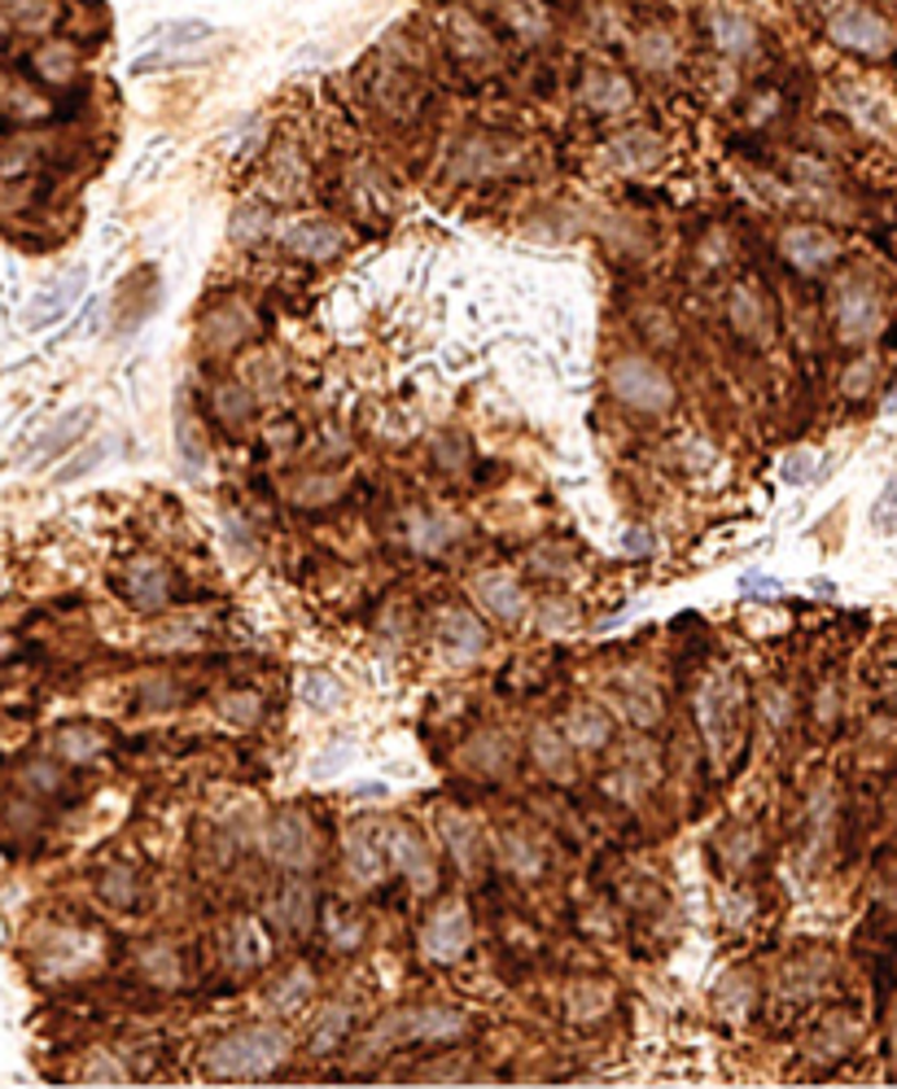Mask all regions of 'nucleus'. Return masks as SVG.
Here are the masks:
<instances>
[{
	"label": "nucleus",
	"instance_id": "12",
	"mask_svg": "<svg viewBox=\"0 0 897 1089\" xmlns=\"http://www.w3.org/2000/svg\"><path fill=\"white\" fill-rule=\"evenodd\" d=\"M727 325L740 342L749 347H767L775 338V311H771V298L758 281H736L731 294H727Z\"/></svg>",
	"mask_w": 897,
	"mask_h": 1089
},
{
	"label": "nucleus",
	"instance_id": "43",
	"mask_svg": "<svg viewBox=\"0 0 897 1089\" xmlns=\"http://www.w3.org/2000/svg\"><path fill=\"white\" fill-rule=\"evenodd\" d=\"M136 875H132V866H110L105 875H101V893H105V901H114V906H132L136 901Z\"/></svg>",
	"mask_w": 897,
	"mask_h": 1089
},
{
	"label": "nucleus",
	"instance_id": "18",
	"mask_svg": "<svg viewBox=\"0 0 897 1089\" xmlns=\"http://www.w3.org/2000/svg\"><path fill=\"white\" fill-rule=\"evenodd\" d=\"M61 22H66L61 0H0V35L39 39V35L61 31Z\"/></svg>",
	"mask_w": 897,
	"mask_h": 1089
},
{
	"label": "nucleus",
	"instance_id": "15",
	"mask_svg": "<svg viewBox=\"0 0 897 1089\" xmlns=\"http://www.w3.org/2000/svg\"><path fill=\"white\" fill-rule=\"evenodd\" d=\"M281 246L303 263H329L347 250V232L333 219H294L281 228Z\"/></svg>",
	"mask_w": 897,
	"mask_h": 1089
},
{
	"label": "nucleus",
	"instance_id": "46",
	"mask_svg": "<svg viewBox=\"0 0 897 1089\" xmlns=\"http://www.w3.org/2000/svg\"><path fill=\"white\" fill-rule=\"evenodd\" d=\"M311 994V972L307 967H298V972H289L281 985H276V994H272V1002L281 1007V1011H289V1007H298L303 998Z\"/></svg>",
	"mask_w": 897,
	"mask_h": 1089
},
{
	"label": "nucleus",
	"instance_id": "23",
	"mask_svg": "<svg viewBox=\"0 0 897 1089\" xmlns=\"http://www.w3.org/2000/svg\"><path fill=\"white\" fill-rule=\"evenodd\" d=\"M439 644H443V657H447L451 666H473L486 653V631H481V622L473 613L447 609L443 613V626H439Z\"/></svg>",
	"mask_w": 897,
	"mask_h": 1089
},
{
	"label": "nucleus",
	"instance_id": "30",
	"mask_svg": "<svg viewBox=\"0 0 897 1089\" xmlns=\"http://www.w3.org/2000/svg\"><path fill=\"white\" fill-rule=\"evenodd\" d=\"M439 827H443V840H447L451 858H455V866L464 871V875H473L481 862H486V844H481V827L468 818V814H459V809H443V818H439Z\"/></svg>",
	"mask_w": 897,
	"mask_h": 1089
},
{
	"label": "nucleus",
	"instance_id": "7",
	"mask_svg": "<svg viewBox=\"0 0 897 1089\" xmlns=\"http://www.w3.org/2000/svg\"><path fill=\"white\" fill-rule=\"evenodd\" d=\"M368 92H373V105L395 123L417 118L421 101H425L417 70L408 61H395V57H377V66L368 70Z\"/></svg>",
	"mask_w": 897,
	"mask_h": 1089
},
{
	"label": "nucleus",
	"instance_id": "33",
	"mask_svg": "<svg viewBox=\"0 0 897 1089\" xmlns=\"http://www.w3.org/2000/svg\"><path fill=\"white\" fill-rule=\"evenodd\" d=\"M386 866V836H377L373 827H360L347 836V871L364 884H373Z\"/></svg>",
	"mask_w": 897,
	"mask_h": 1089
},
{
	"label": "nucleus",
	"instance_id": "35",
	"mask_svg": "<svg viewBox=\"0 0 897 1089\" xmlns=\"http://www.w3.org/2000/svg\"><path fill=\"white\" fill-rule=\"evenodd\" d=\"M53 752L61 757V761H75V765H83V761H96L101 752H105V735L96 730V726H61L57 735H53Z\"/></svg>",
	"mask_w": 897,
	"mask_h": 1089
},
{
	"label": "nucleus",
	"instance_id": "32",
	"mask_svg": "<svg viewBox=\"0 0 897 1089\" xmlns=\"http://www.w3.org/2000/svg\"><path fill=\"white\" fill-rule=\"evenodd\" d=\"M88 424H92V407H75V411H66L57 424H48V429L31 442L26 460H31V464H48V460H53L57 451H66V446H70V442L88 429Z\"/></svg>",
	"mask_w": 897,
	"mask_h": 1089
},
{
	"label": "nucleus",
	"instance_id": "39",
	"mask_svg": "<svg viewBox=\"0 0 897 1089\" xmlns=\"http://www.w3.org/2000/svg\"><path fill=\"white\" fill-rule=\"evenodd\" d=\"M298 696H303L307 705H316V710H333V705L342 701V683H338L333 674H325V670H307V674L298 679Z\"/></svg>",
	"mask_w": 897,
	"mask_h": 1089
},
{
	"label": "nucleus",
	"instance_id": "38",
	"mask_svg": "<svg viewBox=\"0 0 897 1089\" xmlns=\"http://www.w3.org/2000/svg\"><path fill=\"white\" fill-rule=\"evenodd\" d=\"M464 761L473 765V770H481V774H499L503 765H508V744L499 739V735H477V739H468L464 744Z\"/></svg>",
	"mask_w": 897,
	"mask_h": 1089
},
{
	"label": "nucleus",
	"instance_id": "21",
	"mask_svg": "<svg viewBox=\"0 0 897 1089\" xmlns=\"http://www.w3.org/2000/svg\"><path fill=\"white\" fill-rule=\"evenodd\" d=\"M881 316L885 311H881V298H876L872 285L850 281L841 290V298H837V329H841L845 342H867L881 329Z\"/></svg>",
	"mask_w": 897,
	"mask_h": 1089
},
{
	"label": "nucleus",
	"instance_id": "50",
	"mask_svg": "<svg viewBox=\"0 0 897 1089\" xmlns=\"http://www.w3.org/2000/svg\"><path fill=\"white\" fill-rule=\"evenodd\" d=\"M639 325H644V333H648L652 342H657V338H661V347H670V342H674V325H670V316H666L661 307H657V311L648 307V311L639 316Z\"/></svg>",
	"mask_w": 897,
	"mask_h": 1089
},
{
	"label": "nucleus",
	"instance_id": "9",
	"mask_svg": "<svg viewBox=\"0 0 897 1089\" xmlns=\"http://www.w3.org/2000/svg\"><path fill=\"white\" fill-rule=\"evenodd\" d=\"M696 714H701V730L714 748V757L723 761L727 748H731V730H736V718H740V688L731 674H709L696 692Z\"/></svg>",
	"mask_w": 897,
	"mask_h": 1089
},
{
	"label": "nucleus",
	"instance_id": "28",
	"mask_svg": "<svg viewBox=\"0 0 897 1089\" xmlns=\"http://www.w3.org/2000/svg\"><path fill=\"white\" fill-rule=\"evenodd\" d=\"M0 114L9 123H44L53 114V101H48V92L35 79L13 75V79L0 83Z\"/></svg>",
	"mask_w": 897,
	"mask_h": 1089
},
{
	"label": "nucleus",
	"instance_id": "3",
	"mask_svg": "<svg viewBox=\"0 0 897 1089\" xmlns=\"http://www.w3.org/2000/svg\"><path fill=\"white\" fill-rule=\"evenodd\" d=\"M468 1033V1016L455 1007H417V1011H395L386 1016L373 1037L368 1051H390V1046H408V1042H459Z\"/></svg>",
	"mask_w": 897,
	"mask_h": 1089
},
{
	"label": "nucleus",
	"instance_id": "34",
	"mask_svg": "<svg viewBox=\"0 0 897 1089\" xmlns=\"http://www.w3.org/2000/svg\"><path fill=\"white\" fill-rule=\"evenodd\" d=\"M464 521L455 512H417L412 517V543L421 552H443V547H455L464 538Z\"/></svg>",
	"mask_w": 897,
	"mask_h": 1089
},
{
	"label": "nucleus",
	"instance_id": "36",
	"mask_svg": "<svg viewBox=\"0 0 897 1089\" xmlns=\"http://www.w3.org/2000/svg\"><path fill=\"white\" fill-rule=\"evenodd\" d=\"M565 735H569V744H574V748L595 752V748H604V744H609L613 726H609V718H604L600 710H591V705H574V710L565 714Z\"/></svg>",
	"mask_w": 897,
	"mask_h": 1089
},
{
	"label": "nucleus",
	"instance_id": "11",
	"mask_svg": "<svg viewBox=\"0 0 897 1089\" xmlns=\"http://www.w3.org/2000/svg\"><path fill=\"white\" fill-rule=\"evenodd\" d=\"M578 105L587 114H600V118H613V114H626L635 105V83L622 66H609V61H591L582 66L578 75Z\"/></svg>",
	"mask_w": 897,
	"mask_h": 1089
},
{
	"label": "nucleus",
	"instance_id": "41",
	"mask_svg": "<svg viewBox=\"0 0 897 1089\" xmlns=\"http://www.w3.org/2000/svg\"><path fill=\"white\" fill-rule=\"evenodd\" d=\"M347 1029H351V1011L347 1007H329L325 1016H320V1024H316V1037H311V1055H325V1051H333L342 1037H347Z\"/></svg>",
	"mask_w": 897,
	"mask_h": 1089
},
{
	"label": "nucleus",
	"instance_id": "37",
	"mask_svg": "<svg viewBox=\"0 0 897 1089\" xmlns=\"http://www.w3.org/2000/svg\"><path fill=\"white\" fill-rule=\"evenodd\" d=\"M530 752H534V761H538L547 774L569 779L574 757H569V744H565V735H560V730H552V726H534V735H530Z\"/></svg>",
	"mask_w": 897,
	"mask_h": 1089
},
{
	"label": "nucleus",
	"instance_id": "8",
	"mask_svg": "<svg viewBox=\"0 0 897 1089\" xmlns=\"http://www.w3.org/2000/svg\"><path fill=\"white\" fill-rule=\"evenodd\" d=\"M516 162H521L516 140L495 136V132H473L459 140V149L451 158V175L455 180H495V175L516 171Z\"/></svg>",
	"mask_w": 897,
	"mask_h": 1089
},
{
	"label": "nucleus",
	"instance_id": "29",
	"mask_svg": "<svg viewBox=\"0 0 897 1089\" xmlns=\"http://www.w3.org/2000/svg\"><path fill=\"white\" fill-rule=\"evenodd\" d=\"M495 9V18L525 44H538L547 31H552V9L547 0H481Z\"/></svg>",
	"mask_w": 897,
	"mask_h": 1089
},
{
	"label": "nucleus",
	"instance_id": "25",
	"mask_svg": "<svg viewBox=\"0 0 897 1089\" xmlns=\"http://www.w3.org/2000/svg\"><path fill=\"white\" fill-rule=\"evenodd\" d=\"M631 57H635V66L648 70V75H670V70L679 66L683 48H679V39H674L670 26L648 22V26H639V31L631 35Z\"/></svg>",
	"mask_w": 897,
	"mask_h": 1089
},
{
	"label": "nucleus",
	"instance_id": "51",
	"mask_svg": "<svg viewBox=\"0 0 897 1089\" xmlns=\"http://www.w3.org/2000/svg\"><path fill=\"white\" fill-rule=\"evenodd\" d=\"M105 460V446H88L83 455H75L70 464H61V473H57V481H75V477H83L88 468H96Z\"/></svg>",
	"mask_w": 897,
	"mask_h": 1089
},
{
	"label": "nucleus",
	"instance_id": "40",
	"mask_svg": "<svg viewBox=\"0 0 897 1089\" xmlns=\"http://www.w3.org/2000/svg\"><path fill=\"white\" fill-rule=\"evenodd\" d=\"M140 972L158 985V989H175L180 985V958L167 950V945H154L140 954Z\"/></svg>",
	"mask_w": 897,
	"mask_h": 1089
},
{
	"label": "nucleus",
	"instance_id": "52",
	"mask_svg": "<svg viewBox=\"0 0 897 1089\" xmlns=\"http://www.w3.org/2000/svg\"><path fill=\"white\" fill-rule=\"evenodd\" d=\"M503 844H508V866H512V871H521V875H534V871H538V858L525 849V840L503 836Z\"/></svg>",
	"mask_w": 897,
	"mask_h": 1089
},
{
	"label": "nucleus",
	"instance_id": "48",
	"mask_svg": "<svg viewBox=\"0 0 897 1089\" xmlns=\"http://www.w3.org/2000/svg\"><path fill=\"white\" fill-rule=\"evenodd\" d=\"M876 530L881 534H897V473L885 481V490H881V499H876Z\"/></svg>",
	"mask_w": 897,
	"mask_h": 1089
},
{
	"label": "nucleus",
	"instance_id": "44",
	"mask_svg": "<svg viewBox=\"0 0 897 1089\" xmlns=\"http://www.w3.org/2000/svg\"><path fill=\"white\" fill-rule=\"evenodd\" d=\"M281 919H285V928H294V932H303L307 923H311V888H285V897H281Z\"/></svg>",
	"mask_w": 897,
	"mask_h": 1089
},
{
	"label": "nucleus",
	"instance_id": "45",
	"mask_svg": "<svg viewBox=\"0 0 897 1089\" xmlns=\"http://www.w3.org/2000/svg\"><path fill=\"white\" fill-rule=\"evenodd\" d=\"M215 407H219V416H224L228 424H246V420H250V398H246V389H237V385H219V389H215Z\"/></svg>",
	"mask_w": 897,
	"mask_h": 1089
},
{
	"label": "nucleus",
	"instance_id": "16",
	"mask_svg": "<svg viewBox=\"0 0 897 1089\" xmlns=\"http://www.w3.org/2000/svg\"><path fill=\"white\" fill-rule=\"evenodd\" d=\"M386 858L412 880V888H421V893H430L434 888V880H439V871H434V858H430V849H425V840H421V831H412L408 823H390L386 831Z\"/></svg>",
	"mask_w": 897,
	"mask_h": 1089
},
{
	"label": "nucleus",
	"instance_id": "24",
	"mask_svg": "<svg viewBox=\"0 0 897 1089\" xmlns=\"http://www.w3.org/2000/svg\"><path fill=\"white\" fill-rule=\"evenodd\" d=\"M268 954H272V941H268V932L254 919H232L228 923V932H224V958H228V967L237 976L259 972L268 963Z\"/></svg>",
	"mask_w": 897,
	"mask_h": 1089
},
{
	"label": "nucleus",
	"instance_id": "2",
	"mask_svg": "<svg viewBox=\"0 0 897 1089\" xmlns=\"http://www.w3.org/2000/svg\"><path fill=\"white\" fill-rule=\"evenodd\" d=\"M828 39L845 53H859V57H889L897 48V26L876 9V4H863V0H841L832 13H828Z\"/></svg>",
	"mask_w": 897,
	"mask_h": 1089
},
{
	"label": "nucleus",
	"instance_id": "17",
	"mask_svg": "<svg viewBox=\"0 0 897 1089\" xmlns=\"http://www.w3.org/2000/svg\"><path fill=\"white\" fill-rule=\"evenodd\" d=\"M83 285H88V272H83V268H70L66 276L48 281V285L26 303L22 325H26V329H48V325H57V320L83 298Z\"/></svg>",
	"mask_w": 897,
	"mask_h": 1089
},
{
	"label": "nucleus",
	"instance_id": "49",
	"mask_svg": "<svg viewBox=\"0 0 897 1089\" xmlns=\"http://www.w3.org/2000/svg\"><path fill=\"white\" fill-rule=\"evenodd\" d=\"M538 626H543V631H569V626H578V617H574V604H569V600H556V604L547 600V604H543V617H538Z\"/></svg>",
	"mask_w": 897,
	"mask_h": 1089
},
{
	"label": "nucleus",
	"instance_id": "47",
	"mask_svg": "<svg viewBox=\"0 0 897 1089\" xmlns=\"http://www.w3.org/2000/svg\"><path fill=\"white\" fill-rule=\"evenodd\" d=\"M259 696L254 692H237V696H224V705H219V714L228 718V723H241V726H250L254 718H259Z\"/></svg>",
	"mask_w": 897,
	"mask_h": 1089
},
{
	"label": "nucleus",
	"instance_id": "42",
	"mask_svg": "<svg viewBox=\"0 0 897 1089\" xmlns=\"http://www.w3.org/2000/svg\"><path fill=\"white\" fill-rule=\"evenodd\" d=\"M268 228H272V211H268V206H241V211L232 215V241H241V246L259 241Z\"/></svg>",
	"mask_w": 897,
	"mask_h": 1089
},
{
	"label": "nucleus",
	"instance_id": "14",
	"mask_svg": "<svg viewBox=\"0 0 897 1089\" xmlns=\"http://www.w3.org/2000/svg\"><path fill=\"white\" fill-rule=\"evenodd\" d=\"M468 941H473V923L459 901H443L421 928V950L430 963H455L468 950Z\"/></svg>",
	"mask_w": 897,
	"mask_h": 1089
},
{
	"label": "nucleus",
	"instance_id": "13",
	"mask_svg": "<svg viewBox=\"0 0 897 1089\" xmlns=\"http://www.w3.org/2000/svg\"><path fill=\"white\" fill-rule=\"evenodd\" d=\"M268 858L289 866V871H307L316 862V827L303 809H281L272 823H268Z\"/></svg>",
	"mask_w": 897,
	"mask_h": 1089
},
{
	"label": "nucleus",
	"instance_id": "31",
	"mask_svg": "<svg viewBox=\"0 0 897 1089\" xmlns=\"http://www.w3.org/2000/svg\"><path fill=\"white\" fill-rule=\"evenodd\" d=\"M250 333V311L241 303H219L202 316V347L206 351H232Z\"/></svg>",
	"mask_w": 897,
	"mask_h": 1089
},
{
	"label": "nucleus",
	"instance_id": "5",
	"mask_svg": "<svg viewBox=\"0 0 897 1089\" xmlns=\"http://www.w3.org/2000/svg\"><path fill=\"white\" fill-rule=\"evenodd\" d=\"M215 26L202 22V18H180V22H167V26H154L145 35V53L132 61V75H149V70H175V66H189L197 61L211 44H215Z\"/></svg>",
	"mask_w": 897,
	"mask_h": 1089
},
{
	"label": "nucleus",
	"instance_id": "53",
	"mask_svg": "<svg viewBox=\"0 0 897 1089\" xmlns=\"http://www.w3.org/2000/svg\"><path fill=\"white\" fill-rule=\"evenodd\" d=\"M810 468H815V455H810V451H797V455L784 460V477H788V481H806Z\"/></svg>",
	"mask_w": 897,
	"mask_h": 1089
},
{
	"label": "nucleus",
	"instance_id": "26",
	"mask_svg": "<svg viewBox=\"0 0 897 1089\" xmlns=\"http://www.w3.org/2000/svg\"><path fill=\"white\" fill-rule=\"evenodd\" d=\"M123 591H127V600H132L136 609L154 613V609H162V604H167V595H171V574H167V565H162V560L140 556V560H132V565H127V574H123Z\"/></svg>",
	"mask_w": 897,
	"mask_h": 1089
},
{
	"label": "nucleus",
	"instance_id": "22",
	"mask_svg": "<svg viewBox=\"0 0 897 1089\" xmlns=\"http://www.w3.org/2000/svg\"><path fill=\"white\" fill-rule=\"evenodd\" d=\"M604 154H609V162H613L617 171L635 175V171H652V167L661 162L666 145H661V136H657L652 127H626V132H617V136L604 145Z\"/></svg>",
	"mask_w": 897,
	"mask_h": 1089
},
{
	"label": "nucleus",
	"instance_id": "19",
	"mask_svg": "<svg viewBox=\"0 0 897 1089\" xmlns=\"http://www.w3.org/2000/svg\"><path fill=\"white\" fill-rule=\"evenodd\" d=\"M705 35L714 39V48L723 57H753L758 44H762L758 22L749 13H740V9H727V4H718V9L705 13Z\"/></svg>",
	"mask_w": 897,
	"mask_h": 1089
},
{
	"label": "nucleus",
	"instance_id": "27",
	"mask_svg": "<svg viewBox=\"0 0 897 1089\" xmlns=\"http://www.w3.org/2000/svg\"><path fill=\"white\" fill-rule=\"evenodd\" d=\"M473 595L481 600L486 613H495V617H503V622H516V617L525 613V591H521V582H516L508 569H486V574H477V578H473Z\"/></svg>",
	"mask_w": 897,
	"mask_h": 1089
},
{
	"label": "nucleus",
	"instance_id": "4",
	"mask_svg": "<svg viewBox=\"0 0 897 1089\" xmlns=\"http://www.w3.org/2000/svg\"><path fill=\"white\" fill-rule=\"evenodd\" d=\"M434 22H439V44L459 66H495L499 61V31L481 18V9L455 0V4L434 9Z\"/></svg>",
	"mask_w": 897,
	"mask_h": 1089
},
{
	"label": "nucleus",
	"instance_id": "6",
	"mask_svg": "<svg viewBox=\"0 0 897 1089\" xmlns=\"http://www.w3.org/2000/svg\"><path fill=\"white\" fill-rule=\"evenodd\" d=\"M609 385H613L617 402L631 407V411L661 416V411L674 407V381H670V372L657 360H648V355H622V360H613Z\"/></svg>",
	"mask_w": 897,
	"mask_h": 1089
},
{
	"label": "nucleus",
	"instance_id": "20",
	"mask_svg": "<svg viewBox=\"0 0 897 1089\" xmlns=\"http://www.w3.org/2000/svg\"><path fill=\"white\" fill-rule=\"evenodd\" d=\"M780 254L797 268V272H824L828 263H837V237L828 228H815V224H793L784 228L780 237Z\"/></svg>",
	"mask_w": 897,
	"mask_h": 1089
},
{
	"label": "nucleus",
	"instance_id": "10",
	"mask_svg": "<svg viewBox=\"0 0 897 1089\" xmlns=\"http://www.w3.org/2000/svg\"><path fill=\"white\" fill-rule=\"evenodd\" d=\"M22 70H26V79H35L39 88H70V83L79 79V70H83V48H79L70 35H61V31L39 35V39H31V48H26Z\"/></svg>",
	"mask_w": 897,
	"mask_h": 1089
},
{
	"label": "nucleus",
	"instance_id": "1",
	"mask_svg": "<svg viewBox=\"0 0 897 1089\" xmlns=\"http://www.w3.org/2000/svg\"><path fill=\"white\" fill-rule=\"evenodd\" d=\"M289 1055H294V1042H289L285 1029L254 1024V1029L224 1033L202 1055V1073L206 1077H219V1081H254V1077H272L276 1068H285Z\"/></svg>",
	"mask_w": 897,
	"mask_h": 1089
}]
</instances>
